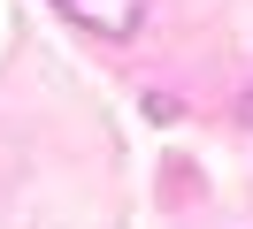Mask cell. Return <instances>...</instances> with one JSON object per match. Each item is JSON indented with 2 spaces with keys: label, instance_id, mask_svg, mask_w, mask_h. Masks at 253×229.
<instances>
[{
  "label": "cell",
  "instance_id": "1",
  "mask_svg": "<svg viewBox=\"0 0 253 229\" xmlns=\"http://www.w3.org/2000/svg\"><path fill=\"white\" fill-rule=\"evenodd\" d=\"M62 8L77 15L84 31H100V38H130L138 15H146V0H62Z\"/></svg>",
  "mask_w": 253,
  "mask_h": 229
}]
</instances>
